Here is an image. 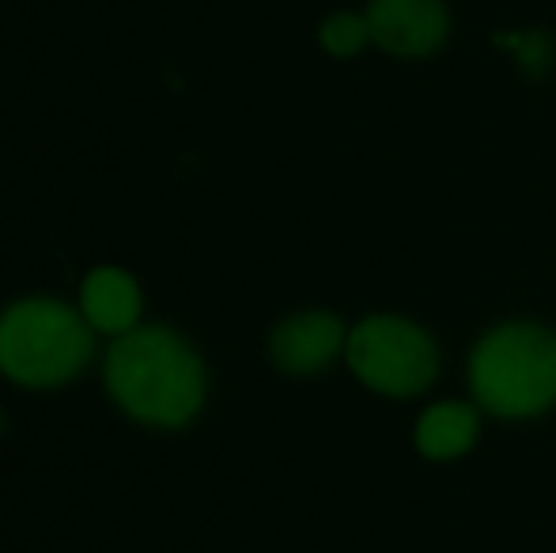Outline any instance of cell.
Segmentation results:
<instances>
[{
  "label": "cell",
  "mask_w": 556,
  "mask_h": 553,
  "mask_svg": "<svg viewBox=\"0 0 556 553\" xmlns=\"http://www.w3.org/2000/svg\"><path fill=\"white\" fill-rule=\"evenodd\" d=\"M103 387L129 420L175 432L205 406L208 372L201 353L178 330L140 323L111 341L103 356Z\"/></svg>",
  "instance_id": "6da1fadb"
},
{
  "label": "cell",
  "mask_w": 556,
  "mask_h": 553,
  "mask_svg": "<svg viewBox=\"0 0 556 553\" xmlns=\"http://www.w3.org/2000/svg\"><path fill=\"white\" fill-rule=\"evenodd\" d=\"M96 356V330L80 307L53 296H23L0 311V376L27 391H53Z\"/></svg>",
  "instance_id": "7a4b0ae2"
},
{
  "label": "cell",
  "mask_w": 556,
  "mask_h": 553,
  "mask_svg": "<svg viewBox=\"0 0 556 553\" xmlns=\"http://www.w3.org/2000/svg\"><path fill=\"white\" fill-rule=\"evenodd\" d=\"M473 394L496 417H534L556 402V338L511 323L484 334L469 361Z\"/></svg>",
  "instance_id": "3957f363"
},
{
  "label": "cell",
  "mask_w": 556,
  "mask_h": 553,
  "mask_svg": "<svg viewBox=\"0 0 556 553\" xmlns=\"http://www.w3.org/2000/svg\"><path fill=\"white\" fill-rule=\"evenodd\" d=\"M344 356H349V368L371 391L394 394V399L425 391L435 379L432 338L420 326L405 323V318H390V315L364 318L349 334Z\"/></svg>",
  "instance_id": "277c9868"
},
{
  "label": "cell",
  "mask_w": 556,
  "mask_h": 553,
  "mask_svg": "<svg viewBox=\"0 0 556 553\" xmlns=\"http://www.w3.org/2000/svg\"><path fill=\"white\" fill-rule=\"evenodd\" d=\"M367 27L382 50L397 58H425L446 38L443 0H371Z\"/></svg>",
  "instance_id": "5b68a950"
},
{
  "label": "cell",
  "mask_w": 556,
  "mask_h": 553,
  "mask_svg": "<svg viewBox=\"0 0 556 553\" xmlns=\"http://www.w3.org/2000/svg\"><path fill=\"white\" fill-rule=\"evenodd\" d=\"M349 345L341 318L330 311H300L285 318L269 338V356L288 376H315Z\"/></svg>",
  "instance_id": "8992f818"
},
{
  "label": "cell",
  "mask_w": 556,
  "mask_h": 553,
  "mask_svg": "<svg viewBox=\"0 0 556 553\" xmlns=\"http://www.w3.org/2000/svg\"><path fill=\"white\" fill-rule=\"evenodd\" d=\"M76 307H80L84 323H88L91 330L114 341L140 326V315H144V288H140V280L125 266H96L80 280Z\"/></svg>",
  "instance_id": "52a82bcc"
},
{
  "label": "cell",
  "mask_w": 556,
  "mask_h": 553,
  "mask_svg": "<svg viewBox=\"0 0 556 553\" xmlns=\"http://www.w3.org/2000/svg\"><path fill=\"white\" fill-rule=\"evenodd\" d=\"M477 440V414L458 402L432 406L417 425V448L428 458H454Z\"/></svg>",
  "instance_id": "ba28073f"
},
{
  "label": "cell",
  "mask_w": 556,
  "mask_h": 553,
  "mask_svg": "<svg viewBox=\"0 0 556 553\" xmlns=\"http://www.w3.org/2000/svg\"><path fill=\"white\" fill-rule=\"evenodd\" d=\"M318 38H323V46L333 53V58H352V53L371 38V27H367V15L337 12L323 23Z\"/></svg>",
  "instance_id": "9c48e42d"
},
{
  "label": "cell",
  "mask_w": 556,
  "mask_h": 553,
  "mask_svg": "<svg viewBox=\"0 0 556 553\" xmlns=\"http://www.w3.org/2000/svg\"><path fill=\"white\" fill-rule=\"evenodd\" d=\"M500 42L511 46L530 73H542L545 61H549V38H545L542 30H527V35H504Z\"/></svg>",
  "instance_id": "30bf717a"
},
{
  "label": "cell",
  "mask_w": 556,
  "mask_h": 553,
  "mask_svg": "<svg viewBox=\"0 0 556 553\" xmlns=\"http://www.w3.org/2000/svg\"><path fill=\"white\" fill-rule=\"evenodd\" d=\"M4 428H8V417H4V410H0V436H4Z\"/></svg>",
  "instance_id": "8fae6325"
}]
</instances>
